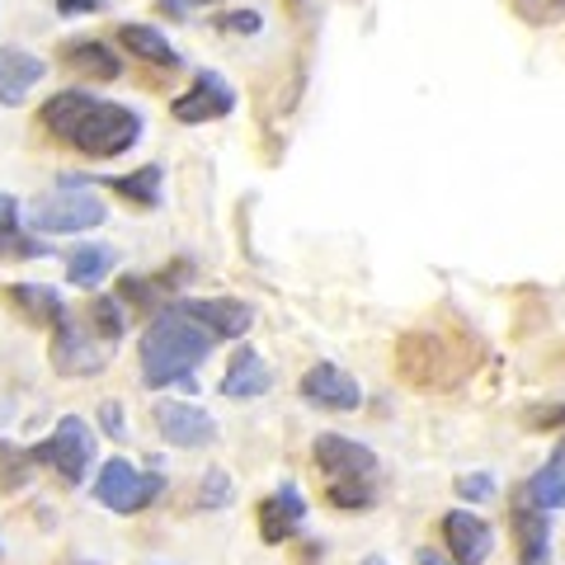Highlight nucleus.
<instances>
[{"label": "nucleus", "instance_id": "nucleus-12", "mask_svg": "<svg viewBox=\"0 0 565 565\" xmlns=\"http://www.w3.org/2000/svg\"><path fill=\"white\" fill-rule=\"evenodd\" d=\"M438 533H444V542H448V552H452L457 565H481L490 556V546H494L490 523L467 514V509H452V514H444Z\"/></svg>", "mask_w": 565, "mask_h": 565}, {"label": "nucleus", "instance_id": "nucleus-24", "mask_svg": "<svg viewBox=\"0 0 565 565\" xmlns=\"http://www.w3.org/2000/svg\"><path fill=\"white\" fill-rule=\"evenodd\" d=\"M509 10H514L523 24H556L565 14V0H509Z\"/></svg>", "mask_w": 565, "mask_h": 565}, {"label": "nucleus", "instance_id": "nucleus-17", "mask_svg": "<svg viewBox=\"0 0 565 565\" xmlns=\"http://www.w3.org/2000/svg\"><path fill=\"white\" fill-rule=\"evenodd\" d=\"M269 386H274L269 363H264L255 349H236L232 363H226V373H222V396H232V401H255V396L269 392Z\"/></svg>", "mask_w": 565, "mask_h": 565}, {"label": "nucleus", "instance_id": "nucleus-3", "mask_svg": "<svg viewBox=\"0 0 565 565\" xmlns=\"http://www.w3.org/2000/svg\"><path fill=\"white\" fill-rule=\"evenodd\" d=\"M104 222V199L95 193V184H76L62 180L47 199L33 203V226L47 236H71V232H95Z\"/></svg>", "mask_w": 565, "mask_h": 565}, {"label": "nucleus", "instance_id": "nucleus-13", "mask_svg": "<svg viewBox=\"0 0 565 565\" xmlns=\"http://www.w3.org/2000/svg\"><path fill=\"white\" fill-rule=\"evenodd\" d=\"M302 401L321 405V411H359V405H363V392H359V382H353L344 367L316 363L311 373L302 377Z\"/></svg>", "mask_w": 565, "mask_h": 565}, {"label": "nucleus", "instance_id": "nucleus-33", "mask_svg": "<svg viewBox=\"0 0 565 565\" xmlns=\"http://www.w3.org/2000/svg\"><path fill=\"white\" fill-rule=\"evenodd\" d=\"M6 232H20V203L10 193H0V236Z\"/></svg>", "mask_w": 565, "mask_h": 565}, {"label": "nucleus", "instance_id": "nucleus-18", "mask_svg": "<svg viewBox=\"0 0 565 565\" xmlns=\"http://www.w3.org/2000/svg\"><path fill=\"white\" fill-rule=\"evenodd\" d=\"M6 302L20 311L29 326H43V330H52L66 316V302L57 297V288H43V282H10Z\"/></svg>", "mask_w": 565, "mask_h": 565}, {"label": "nucleus", "instance_id": "nucleus-7", "mask_svg": "<svg viewBox=\"0 0 565 565\" xmlns=\"http://www.w3.org/2000/svg\"><path fill=\"white\" fill-rule=\"evenodd\" d=\"M396 363H401V377L411 386L457 382V373H462V367L452 363L448 340H438V334H405L401 349H396Z\"/></svg>", "mask_w": 565, "mask_h": 565}, {"label": "nucleus", "instance_id": "nucleus-28", "mask_svg": "<svg viewBox=\"0 0 565 565\" xmlns=\"http://www.w3.org/2000/svg\"><path fill=\"white\" fill-rule=\"evenodd\" d=\"M457 494H462V500H471V504H481V500H490V494H494V476H490V471H471V476H462V481H457Z\"/></svg>", "mask_w": 565, "mask_h": 565}, {"label": "nucleus", "instance_id": "nucleus-15", "mask_svg": "<svg viewBox=\"0 0 565 565\" xmlns=\"http://www.w3.org/2000/svg\"><path fill=\"white\" fill-rule=\"evenodd\" d=\"M514 537H519V565H546L552 561V527H546V509L523 494L514 504Z\"/></svg>", "mask_w": 565, "mask_h": 565}, {"label": "nucleus", "instance_id": "nucleus-37", "mask_svg": "<svg viewBox=\"0 0 565 565\" xmlns=\"http://www.w3.org/2000/svg\"><path fill=\"white\" fill-rule=\"evenodd\" d=\"M363 565H392V561H382V556H367Z\"/></svg>", "mask_w": 565, "mask_h": 565}, {"label": "nucleus", "instance_id": "nucleus-21", "mask_svg": "<svg viewBox=\"0 0 565 565\" xmlns=\"http://www.w3.org/2000/svg\"><path fill=\"white\" fill-rule=\"evenodd\" d=\"M523 494H527L533 504H542L546 514H552V509H565V438L556 444V452L533 471V481H527Z\"/></svg>", "mask_w": 565, "mask_h": 565}, {"label": "nucleus", "instance_id": "nucleus-35", "mask_svg": "<svg viewBox=\"0 0 565 565\" xmlns=\"http://www.w3.org/2000/svg\"><path fill=\"white\" fill-rule=\"evenodd\" d=\"M415 565H452V561H444L438 552H415Z\"/></svg>", "mask_w": 565, "mask_h": 565}, {"label": "nucleus", "instance_id": "nucleus-36", "mask_svg": "<svg viewBox=\"0 0 565 565\" xmlns=\"http://www.w3.org/2000/svg\"><path fill=\"white\" fill-rule=\"evenodd\" d=\"M166 6H170V10H180V14H184L189 6H212V0H166Z\"/></svg>", "mask_w": 565, "mask_h": 565}, {"label": "nucleus", "instance_id": "nucleus-27", "mask_svg": "<svg viewBox=\"0 0 565 565\" xmlns=\"http://www.w3.org/2000/svg\"><path fill=\"white\" fill-rule=\"evenodd\" d=\"M326 500H330L334 509H367V504L377 500V490H373V486H330Z\"/></svg>", "mask_w": 565, "mask_h": 565}, {"label": "nucleus", "instance_id": "nucleus-32", "mask_svg": "<svg viewBox=\"0 0 565 565\" xmlns=\"http://www.w3.org/2000/svg\"><path fill=\"white\" fill-rule=\"evenodd\" d=\"M533 429H565V405H552V411H533L527 415Z\"/></svg>", "mask_w": 565, "mask_h": 565}, {"label": "nucleus", "instance_id": "nucleus-10", "mask_svg": "<svg viewBox=\"0 0 565 565\" xmlns=\"http://www.w3.org/2000/svg\"><path fill=\"white\" fill-rule=\"evenodd\" d=\"M236 109V90L226 85L217 71H199L189 85V95L174 99V122H212V118H226Z\"/></svg>", "mask_w": 565, "mask_h": 565}, {"label": "nucleus", "instance_id": "nucleus-20", "mask_svg": "<svg viewBox=\"0 0 565 565\" xmlns=\"http://www.w3.org/2000/svg\"><path fill=\"white\" fill-rule=\"evenodd\" d=\"M118 39H122V47H128L132 57H141L147 66L180 71V52L170 47V39H166L161 29H151V24H122V29H118Z\"/></svg>", "mask_w": 565, "mask_h": 565}, {"label": "nucleus", "instance_id": "nucleus-23", "mask_svg": "<svg viewBox=\"0 0 565 565\" xmlns=\"http://www.w3.org/2000/svg\"><path fill=\"white\" fill-rule=\"evenodd\" d=\"M104 189H114L118 199H128L137 207H156L161 203V166H141L132 174H118V180H109Z\"/></svg>", "mask_w": 565, "mask_h": 565}, {"label": "nucleus", "instance_id": "nucleus-2", "mask_svg": "<svg viewBox=\"0 0 565 565\" xmlns=\"http://www.w3.org/2000/svg\"><path fill=\"white\" fill-rule=\"evenodd\" d=\"M207 353H212V334L199 321H189L180 307H170L141 334V382L147 386L189 382V373Z\"/></svg>", "mask_w": 565, "mask_h": 565}, {"label": "nucleus", "instance_id": "nucleus-22", "mask_svg": "<svg viewBox=\"0 0 565 565\" xmlns=\"http://www.w3.org/2000/svg\"><path fill=\"white\" fill-rule=\"evenodd\" d=\"M114 269V250L109 245H81V250L66 255V278L76 282V288H99L104 278Z\"/></svg>", "mask_w": 565, "mask_h": 565}, {"label": "nucleus", "instance_id": "nucleus-19", "mask_svg": "<svg viewBox=\"0 0 565 565\" xmlns=\"http://www.w3.org/2000/svg\"><path fill=\"white\" fill-rule=\"evenodd\" d=\"M62 62L76 71V76H90V81H118L122 76V62L118 52L104 43V39H76L62 47Z\"/></svg>", "mask_w": 565, "mask_h": 565}, {"label": "nucleus", "instance_id": "nucleus-4", "mask_svg": "<svg viewBox=\"0 0 565 565\" xmlns=\"http://www.w3.org/2000/svg\"><path fill=\"white\" fill-rule=\"evenodd\" d=\"M29 457L33 462H43V467H52L66 486H81L85 471L95 467V434H90V424H85L81 415H66L57 429H52V438H43Z\"/></svg>", "mask_w": 565, "mask_h": 565}, {"label": "nucleus", "instance_id": "nucleus-6", "mask_svg": "<svg viewBox=\"0 0 565 565\" xmlns=\"http://www.w3.org/2000/svg\"><path fill=\"white\" fill-rule=\"evenodd\" d=\"M316 467L330 476V486H373L377 476V452L363 448L359 438H344V434H316Z\"/></svg>", "mask_w": 565, "mask_h": 565}, {"label": "nucleus", "instance_id": "nucleus-9", "mask_svg": "<svg viewBox=\"0 0 565 565\" xmlns=\"http://www.w3.org/2000/svg\"><path fill=\"white\" fill-rule=\"evenodd\" d=\"M156 429L170 448H207L217 438V424L203 405H189V401H161L156 405Z\"/></svg>", "mask_w": 565, "mask_h": 565}, {"label": "nucleus", "instance_id": "nucleus-8", "mask_svg": "<svg viewBox=\"0 0 565 565\" xmlns=\"http://www.w3.org/2000/svg\"><path fill=\"white\" fill-rule=\"evenodd\" d=\"M189 321H199L212 340H241L245 330L255 326L250 302H236V297H189V302H174Z\"/></svg>", "mask_w": 565, "mask_h": 565}, {"label": "nucleus", "instance_id": "nucleus-31", "mask_svg": "<svg viewBox=\"0 0 565 565\" xmlns=\"http://www.w3.org/2000/svg\"><path fill=\"white\" fill-rule=\"evenodd\" d=\"M0 462H6V471H0V486H20V481H24L20 448H0Z\"/></svg>", "mask_w": 565, "mask_h": 565}, {"label": "nucleus", "instance_id": "nucleus-16", "mask_svg": "<svg viewBox=\"0 0 565 565\" xmlns=\"http://www.w3.org/2000/svg\"><path fill=\"white\" fill-rule=\"evenodd\" d=\"M47 76L43 57H33V52H20V47H0V104H24L33 95V85Z\"/></svg>", "mask_w": 565, "mask_h": 565}, {"label": "nucleus", "instance_id": "nucleus-1", "mask_svg": "<svg viewBox=\"0 0 565 565\" xmlns=\"http://www.w3.org/2000/svg\"><path fill=\"white\" fill-rule=\"evenodd\" d=\"M43 128L66 141V147H76L81 156H90V161H114V156L132 151L137 137H141V118L128 109V104H104L85 90H62L52 95L43 109Z\"/></svg>", "mask_w": 565, "mask_h": 565}, {"label": "nucleus", "instance_id": "nucleus-29", "mask_svg": "<svg viewBox=\"0 0 565 565\" xmlns=\"http://www.w3.org/2000/svg\"><path fill=\"white\" fill-rule=\"evenodd\" d=\"M217 24H222L226 33H259V29H264V20H259L255 10H236V14H222Z\"/></svg>", "mask_w": 565, "mask_h": 565}, {"label": "nucleus", "instance_id": "nucleus-25", "mask_svg": "<svg viewBox=\"0 0 565 565\" xmlns=\"http://www.w3.org/2000/svg\"><path fill=\"white\" fill-rule=\"evenodd\" d=\"M90 321H95L99 340H114V344H118V334H122V311H118L114 297H99V302H90Z\"/></svg>", "mask_w": 565, "mask_h": 565}, {"label": "nucleus", "instance_id": "nucleus-11", "mask_svg": "<svg viewBox=\"0 0 565 565\" xmlns=\"http://www.w3.org/2000/svg\"><path fill=\"white\" fill-rule=\"evenodd\" d=\"M52 367H57L62 377H95L104 367V353L71 316H62V321L52 326Z\"/></svg>", "mask_w": 565, "mask_h": 565}, {"label": "nucleus", "instance_id": "nucleus-30", "mask_svg": "<svg viewBox=\"0 0 565 565\" xmlns=\"http://www.w3.org/2000/svg\"><path fill=\"white\" fill-rule=\"evenodd\" d=\"M99 424H104V434H109V438H122V434H128V424H122V405H118V401H104V405H99Z\"/></svg>", "mask_w": 565, "mask_h": 565}, {"label": "nucleus", "instance_id": "nucleus-5", "mask_svg": "<svg viewBox=\"0 0 565 565\" xmlns=\"http://www.w3.org/2000/svg\"><path fill=\"white\" fill-rule=\"evenodd\" d=\"M161 490H166L161 476H141L132 462L114 457V462H104L99 481H95V500L104 509H114V514H141L147 504L161 500Z\"/></svg>", "mask_w": 565, "mask_h": 565}, {"label": "nucleus", "instance_id": "nucleus-26", "mask_svg": "<svg viewBox=\"0 0 565 565\" xmlns=\"http://www.w3.org/2000/svg\"><path fill=\"white\" fill-rule=\"evenodd\" d=\"M222 504H232V476H226V471H207L203 476L199 509H222Z\"/></svg>", "mask_w": 565, "mask_h": 565}, {"label": "nucleus", "instance_id": "nucleus-34", "mask_svg": "<svg viewBox=\"0 0 565 565\" xmlns=\"http://www.w3.org/2000/svg\"><path fill=\"white\" fill-rule=\"evenodd\" d=\"M57 10H62V14H95L99 0H57Z\"/></svg>", "mask_w": 565, "mask_h": 565}, {"label": "nucleus", "instance_id": "nucleus-14", "mask_svg": "<svg viewBox=\"0 0 565 565\" xmlns=\"http://www.w3.org/2000/svg\"><path fill=\"white\" fill-rule=\"evenodd\" d=\"M302 519H307L302 490H297V486H278L269 500L259 504V537L269 546H278V542H288L297 527H302Z\"/></svg>", "mask_w": 565, "mask_h": 565}]
</instances>
